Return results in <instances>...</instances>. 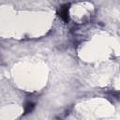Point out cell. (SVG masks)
Listing matches in <instances>:
<instances>
[{
    "mask_svg": "<svg viewBox=\"0 0 120 120\" xmlns=\"http://www.w3.org/2000/svg\"><path fill=\"white\" fill-rule=\"evenodd\" d=\"M35 108V103L33 102H27L24 105V114H27L29 112H31Z\"/></svg>",
    "mask_w": 120,
    "mask_h": 120,
    "instance_id": "cell-2",
    "label": "cell"
},
{
    "mask_svg": "<svg viewBox=\"0 0 120 120\" xmlns=\"http://www.w3.org/2000/svg\"><path fill=\"white\" fill-rule=\"evenodd\" d=\"M59 14H60L61 18H62L65 22H68V6H67V5L63 6V7L60 8Z\"/></svg>",
    "mask_w": 120,
    "mask_h": 120,
    "instance_id": "cell-1",
    "label": "cell"
}]
</instances>
